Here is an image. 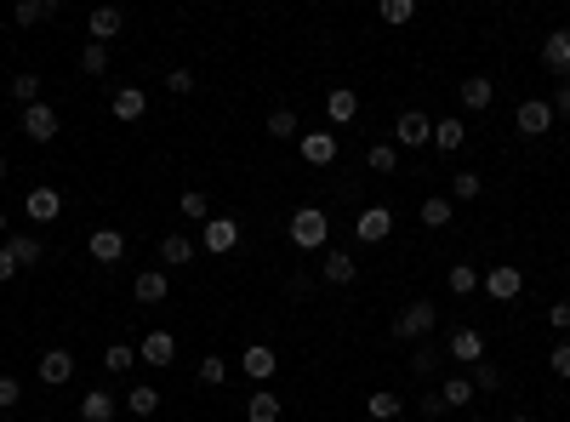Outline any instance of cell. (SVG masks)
I'll list each match as a JSON object with an SVG mask.
<instances>
[{"label":"cell","mask_w":570,"mask_h":422,"mask_svg":"<svg viewBox=\"0 0 570 422\" xmlns=\"http://www.w3.org/2000/svg\"><path fill=\"white\" fill-rule=\"evenodd\" d=\"M285 228H291V246H297V251H320V246H331V217H325L320 206H297Z\"/></svg>","instance_id":"cell-1"},{"label":"cell","mask_w":570,"mask_h":422,"mask_svg":"<svg viewBox=\"0 0 570 422\" xmlns=\"http://www.w3.org/2000/svg\"><path fill=\"white\" fill-rule=\"evenodd\" d=\"M434 326H439V308L428 297H416V303H405L394 314V337H399V343H416V337H428Z\"/></svg>","instance_id":"cell-2"},{"label":"cell","mask_w":570,"mask_h":422,"mask_svg":"<svg viewBox=\"0 0 570 422\" xmlns=\"http://www.w3.org/2000/svg\"><path fill=\"white\" fill-rule=\"evenodd\" d=\"M388 235H394V211L388 206H365L360 217H354V240L360 246H383Z\"/></svg>","instance_id":"cell-3"},{"label":"cell","mask_w":570,"mask_h":422,"mask_svg":"<svg viewBox=\"0 0 570 422\" xmlns=\"http://www.w3.org/2000/svg\"><path fill=\"white\" fill-rule=\"evenodd\" d=\"M479 291H491L496 303H514L519 291H525V274H519L514 263H496V268H485V274H479Z\"/></svg>","instance_id":"cell-4"},{"label":"cell","mask_w":570,"mask_h":422,"mask_svg":"<svg viewBox=\"0 0 570 422\" xmlns=\"http://www.w3.org/2000/svg\"><path fill=\"white\" fill-rule=\"evenodd\" d=\"M422 143H434V120L422 109H405L394 120V149H422Z\"/></svg>","instance_id":"cell-5"},{"label":"cell","mask_w":570,"mask_h":422,"mask_svg":"<svg viewBox=\"0 0 570 422\" xmlns=\"http://www.w3.org/2000/svg\"><path fill=\"white\" fill-rule=\"evenodd\" d=\"M445 354H451L456 366H479V360H485V331H479V326H456L451 343H445Z\"/></svg>","instance_id":"cell-6"},{"label":"cell","mask_w":570,"mask_h":422,"mask_svg":"<svg viewBox=\"0 0 570 422\" xmlns=\"http://www.w3.org/2000/svg\"><path fill=\"white\" fill-rule=\"evenodd\" d=\"M24 211H29V223H57V211H63V188H57V183H35V188H29V200H24Z\"/></svg>","instance_id":"cell-7"},{"label":"cell","mask_w":570,"mask_h":422,"mask_svg":"<svg viewBox=\"0 0 570 422\" xmlns=\"http://www.w3.org/2000/svg\"><path fill=\"white\" fill-rule=\"evenodd\" d=\"M297 149H303L308 166H331L336 155H343V137H331V126H325V132H303V137H297Z\"/></svg>","instance_id":"cell-8"},{"label":"cell","mask_w":570,"mask_h":422,"mask_svg":"<svg viewBox=\"0 0 570 422\" xmlns=\"http://www.w3.org/2000/svg\"><path fill=\"white\" fill-rule=\"evenodd\" d=\"M86 251H92V263L109 268V263L125 257V235H120V228H92V235H86Z\"/></svg>","instance_id":"cell-9"},{"label":"cell","mask_w":570,"mask_h":422,"mask_svg":"<svg viewBox=\"0 0 570 422\" xmlns=\"http://www.w3.org/2000/svg\"><path fill=\"white\" fill-rule=\"evenodd\" d=\"M35 371H40V383H46V388H63V383L75 377V354H69V348H46Z\"/></svg>","instance_id":"cell-10"},{"label":"cell","mask_w":570,"mask_h":422,"mask_svg":"<svg viewBox=\"0 0 570 422\" xmlns=\"http://www.w3.org/2000/svg\"><path fill=\"white\" fill-rule=\"evenodd\" d=\"M514 126H519L525 137H542V132H554V109H547L542 97H525L519 115H514Z\"/></svg>","instance_id":"cell-11"},{"label":"cell","mask_w":570,"mask_h":422,"mask_svg":"<svg viewBox=\"0 0 570 422\" xmlns=\"http://www.w3.org/2000/svg\"><path fill=\"white\" fill-rule=\"evenodd\" d=\"M200 246L217 251V257H223V251H235V246H240V223H235V217H211V223L200 228Z\"/></svg>","instance_id":"cell-12"},{"label":"cell","mask_w":570,"mask_h":422,"mask_svg":"<svg viewBox=\"0 0 570 422\" xmlns=\"http://www.w3.org/2000/svg\"><path fill=\"white\" fill-rule=\"evenodd\" d=\"M137 360H143V366H172V360H177V337H172V331H149V337L137 343Z\"/></svg>","instance_id":"cell-13"},{"label":"cell","mask_w":570,"mask_h":422,"mask_svg":"<svg viewBox=\"0 0 570 422\" xmlns=\"http://www.w3.org/2000/svg\"><path fill=\"white\" fill-rule=\"evenodd\" d=\"M24 137H35V143L57 137V109H52V103H29V109H24Z\"/></svg>","instance_id":"cell-14"},{"label":"cell","mask_w":570,"mask_h":422,"mask_svg":"<svg viewBox=\"0 0 570 422\" xmlns=\"http://www.w3.org/2000/svg\"><path fill=\"white\" fill-rule=\"evenodd\" d=\"M542 63H547V75L570 80V29H554V35L542 40Z\"/></svg>","instance_id":"cell-15"},{"label":"cell","mask_w":570,"mask_h":422,"mask_svg":"<svg viewBox=\"0 0 570 422\" xmlns=\"http://www.w3.org/2000/svg\"><path fill=\"white\" fill-rule=\"evenodd\" d=\"M120 24H125V12H120V6H92V17H86V29H92L97 46H109V40L120 35Z\"/></svg>","instance_id":"cell-16"},{"label":"cell","mask_w":570,"mask_h":422,"mask_svg":"<svg viewBox=\"0 0 570 422\" xmlns=\"http://www.w3.org/2000/svg\"><path fill=\"white\" fill-rule=\"evenodd\" d=\"M325 115H331V126H354L360 120V97L348 86H336V92H325Z\"/></svg>","instance_id":"cell-17"},{"label":"cell","mask_w":570,"mask_h":422,"mask_svg":"<svg viewBox=\"0 0 570 422\" xmlns=\"http://www.w3.org/2000/svg\"><path fill=\"white\" fill-rule=\"evenodd\" d=\"M240 371L251 377V383H268V377L280 371V360H274V348L257 343V348H245V354H240Z\"/></svg>","instance_id":"cell-18"},{"label":"cell","mask_w":570,"mask_h":422,"mask_svg":"<svg viewBox=\"0 0 570 422\" xmlns=\"http://www.w3.org/2000/svg\"><path fill=\"white\" fill-rule=\"evenodd\" d=\"M80 422H115V394L109 388L80 394Z\"/></svg>","instance_id":"cell-19"},{"label":"cell","mask_w":570,"mask_h":422,"mask_svg":"<svg viewBox=\"0 0 570 422\" xmlns=\"http://www.w3.org/2000/svg\"><path fill=\"white\" fill-rule=\"evenodd\" d=\"M46 17H57V0H17V6H12L17 29H35V24H46Z\"/></svg>","instance_id":"cell-20"},{"label":"cell","mask_w":570,"mask_h":422,"mask_svg":"<svg viewBox=\"0 0 570 422\" xmlns=\"http://www.w3.org/2000/svg\"><path fill=\"white\" fill-rule=\"evenodd\" d=\"M109 109H115V120H143V109H149V92H143V86H120Z\"/></svg>","instance_id":"cell-21"},{"label":"cell","mask_w":570,"mask_h":422,"mask_svg":"<svg viewBox=\"0 0 570 422\" xmlns=\"http://www.w3.org/2000/svg\"><path fill=\"white\" fill-rule=\"evenodd\" d=\"M132 297H137V303H165V297H172V280H165V274H149V268H143L137 280H132Z\"/></svg>","instance_id":"cell-22"},{"label":"cell","mask_w":570,"mask_h":422,"mask_svg":"<svg viewBox=\"0 0 570 422\" xmlns=\"http://www.w3.org/2000/svg\"><path fill=\"white\" fill-rule=\"evenodd\" d=\"M365 417H371V422H399V417H405V406H399L394 388H376V394L365 399Z\"/></svg>","instance_id":"cell-23"},{"label":"cell","mask_w":570,"mask_h":422,"mask_svg":"<svg viewBox=\"0 0 570 422\" xmlns=\"http://www.w3.org/2000/svg\"><path fill=\"white\" fill-rule=\"evenodd\" d=\"M280 411L285 406H280V394H274V388H257V394L245 399V417L251 422H280Z\"/></svg>","instance_id":"cell-24"},{"label":"cell","mask_w":570,"mask_h":422,"mask_svg":"<svg viewBox=\"0 0 570 422\" xmlns=\"http://www.w3.org/2000/svg\"><path fill=\"white\" fill-rule=\"evenodd\" d=\"M462 143H468V126L462 120H434V149L439 155H456Z\"/></svg>","instance_id":"cell-25"},{"label":"cell","mask_w":570,"mask_h":422,"mask_svg":"<svg viewBox=\"0 0 570 422\" xmlns=\"http://www.w3.org/2000/svg\"><path fill=\"white\" fill-rule=\"evenodd\" d=\"M462 103H468V109L479 115V109H491V97H496V86H491V80H485V75H468V80H462V92H456Z\"/></svg>","instance_id":"cell-26"},{"label":"cell","mask_w":570,"mask_h":422,"mask_svg":"<svg viewBox=\"0 0 570 422\" xmlns=\"http://www.w3.org/2000/svg\"><path fill=\"white\" fill-rule=\"evenodd\" d=\"M160 263H165V268L195 263V240H188V235H165V240H160Z\"/></svg>","instance_id":"cell-27"},{"label":"cell","mask_w":570,"mask_h":422,"mask_svg":"<svg viewBox=\"0 0 570 422\" xmlns=\"http://www.w3.org/2000/svg\"><path fill=\"white\" fill-rule=\"evenodd\" d=\"M320 274H325V286H348V280H354L360 268H354V257H348V251H336V246H331V251H325V268H320Z\"/></svg>","instance_id":"cell-28"},{"label":"cell","mask_w":570,"mask_h":422,"mask_svg":"<svg viewBox=\"0 0 570 422\" xmlns=\"http://www.w3.org/2000/svg\"><path fill=\"white\" fill-rule=\"evenodd\" d=\"M125 411H132V417H137V422H149V417H155V411H160V394H155V388H149V383H137V388H132V394H125Z\"/></svg>","instance_id":"cell-29"},{"label":"cell","mask_w":570,"mask_h":422,"mask_svg":"<svg viewBox=\"0 0 570 422\" xmlns=\"http://www.w3.org/2000/svg\"><path fill=\"white\" fill-rule=\"evenodd\" d=\"M365 166H371L376 177H394V172H399V149H394V143H371V149H365Z\"/></svg>","instance_id":"cell-30"},{"label":"cell","mask_w":570,"mask_h":422,"mask_svg":"<svg viewBox=\"0 0 570 422\" xmlns=\"http://www.w3.org/2000/svg\"><path fill=\"white\" fill-rule=\"evenodd\" d=\"M6 246H12V257H17V268H35L40 257H46V246H40V235H12Z\"/></svg>","instance_id":"cell-31"},{"label":"cell","mask_w":570,"mask_h":422,"mask_svg":"<svg viewBox=\"0 0 570 422\" xmlns=\"http://www.w3.org/2000/svg\"><path fill=\"white\" fill-rule=\"evenodd\" d=\"M177 206H183V217H188V223H200V228L211 223V200H205V188H183V200H177Z\"/></svg>","instance_id":"cell-32"},{"label":"cell","mask_w":570,"mask_h":422,"mask_svg":"<svg viewBox=\"0 0 570 422\" xmlns=\"http://www.w3.org/2000/svg\"><path fill=\"white\" fill-rule=\"evenodd\" d=\"M451 195H428V200H422V223H428V228H451Z\"/></svg>","instance_id":"cell-33"},{"label":"cell","mask_w":570,"mask_h":422,"mask_svg":"<svg viewBox=\"0 0 570 422\" xmlns=\"http://www.w3.org/2000/svg\"><path fill=\"white\" fill-rule=\"evenodd\" d=\"M445 286L456 291V297H474V291H479V268H474V263H456V268L445 274Z\"/></svg>","instance_id":"cell-34"},{"label":"cell","mask_w":570,"mask_h":422,"mask_svg":"<svg viewBox=\"0 0 570 422\" xmlns=\"http://www.w3.org/2000/svg\"><path fill=\"white\" fill-rule=\"evenodd\" d=\"M439 399H445V411H462L474 399V383L468 377H445V388H439Z\"/></svg>","instance_id":"cell-35"},{"label":"cell","mask_w":570,"mask_h":422,"mask_svg":"<svg viewBox=\"0 0 570 422\" xmlns=\"http://www.w3.org/2000/svg\"><path fill=\"white\" fill-rule=\"evenodd\" d=\"M376 17H383V24H411V17H416V0H383V6H376Z\"/></svg>","instance_id":"cell-36"},{"label":"cell","mask_w":570,"mask_h":422,"mask_svg":"<svg viewBox=\"0 0 570 422\" xmlns=\"http://www.w3.org/2000/svg\"><path fill=\"white\" fill-rule=\"evenodd\" d=\"M479 188H485V183H479L474 172H456V177H451V206H456V200H462V206L479 200Z\"/></svg>","instance_id":"cell-37"},{"label":"cell","mask_w":570,"mask_h":422,"mask_svg":"<svg viewBox=\"0 0 570 422\" xmlns=\"http://www.w3.org/2000/svg\"><path fill=\"white\" fill-rule=\"evenodd\" d=\"M103 69H109V46H97V40L80 46V75H103Z\"/></svg>","instance_id":"cell-38"},{"label":"cell","mask_w":570,"mask_h":422,"mask_svg":"<svg viewBox=\"0 0 570 422\" xmlns=\"http://www.w3.org/2000/svg\"><path fill=\"white\" fill-rule=\"evenodd\" d=\"M268 137H303L297 132V109H274L268 115Z\"/></svg>","instance_id":"cell-39"},{"label":"cell","mask_w":570,"mask_h":422,"mask_svg":"<svg viewBox=\"0 0 570 422\" xmlns=\"http://www.w3.org/2000/svg\"><path fill=\"white\" fill-rule=\"evenodd\" d=\"M200 383H205V388H223V383H228V360L205 354V360H200Z\"/></svg>","instance_id":"cell-40"},{"label":"cell","mask_w":570,"mask_h":422,"mask_svg":"<svg viewBox=\"0 0 570 422\" xmlns=\"http://www.w3.org/2000/svg\"><path fill=\"white\" fill-rule=\"evenodd\" d=\"M132 366H137V348H125V343H115L103 354V371H132Z\"/></svg>","instance_id":"cell-41"},{"label":"cell","mask_w":570,"mask_h":422,"mask_svg":"<svg viewBox=\"0 0 570 422\" xmlns=\"http://www.w3.org/2000/svg\"><path fill=\"white\" fill-rule=\"evenodd\" d=\"M12 97L24 103V109H29V103H40V75H17L12 80Z\"/></svg>","instance_id":"cell-42"},{"label":"cell","mask_w":570,"mask_h":422,"mask_svg":"<svg viewBox=\"0 0 570 422\" xmlns=\"http://www.w3.org/2000/svg\"><path fill=\"white\" fill-rule=\"evenodd\" d=\"M496 388H502V371L479 360V371H474V394H496Z\"/></svg>","instance_id":"cell-43"},{"label":"cell","mask_w":570,"mask_h":422,"mask_svg":"<svg viewBox=\"0 0 570 422\" xmlns=\"http://www.w3.org/2000/svg\"><path fill=\"white\" fill-rule=\"evenodd\" d=\"M17 399H24V383H17V377L6 371V377H0V411H12Z\"/></svg>","instance_id":"cell-44"},{"label":"cell","mask_w":570,"mask_h":422,"mask_svg":"<svg viewBox=\"0 0 570 422\" xmlns=\"http://www.w3.org/2000/svg\"><path fill=\"white\" fill-rule=\"evenodd\" d=\"M547 366H554V377H559V383H570V343H554Z\"/></svg>","instance_id":"cell-45"},{"label":"cell","mask_w":570,"mask_h":422,"mask_svg":"<svg viewBox=\"0 0 570 422\" xmlns=\"http://www.w3.org/2000/svg\"><path fill=\"white\" fill-rule=\"evenodd\" d=\"M165 92L188 97V92H195V75H188V69H172V75H165Z\"/></svg>","instance_id":"cell-46"},{"label":"cell","mask_w":570,"mask_h":422,"mask_svg":"<svg viewBox=\"0 0 570 422\" xmlns=\"http://www.w3.org/2000/svg\"><path fill=\"white\" fill-rule=\"evenodd\" d=\"M434 366H439V354H434V348H428V343H422V348H416V354H411V371H416V377H428V371H434Z\"/></svg>","instance_id":"cell-47"},{"label":"cell","mask_w":570,"mask_h":422,"mask_svg":"<svg viewBox=\"0 0 570 422\" xmlns=\"http://www.w3.org/2000/svg\"><path fill=\"white\" fill-rule=\"evenodd\" d=\"M547 109H554V120H570V80H559V92H554Z\"/></svg>","instance_id":"cell-48"},{"label":"cell","mask_w":570,"mask_h":422,"mask_svg":"<svg viewBox=\"0 0 570 422\" xmlns=\"http://www.w3.org/2000/svg\"><path fill=\"white\" fill-rule=\"evenodd\" d=\"M547 326H554V331H570V303H554V308H547Z\"/></svg>","instance_id":"cell-49"},{"label":"cell","mask_w":570,"mask_h":422,"mask_svg":"<svg viewBox=\"0 0 570 422\" xmlns=\"http://www.w3.org/2000/svg\"><path fill=\"white\" fill-rule=\"evenodd\" d=\"M422 417H428V422L445 417V399H439V394H422Z\"/></svg>","instance_id":"cell-50"},{"label":"cell","mask_w":570,"mask_h":422,"mask_svg":"<svg viewBox=\"0 0 570 422\" xmlns=\"http://www.w3.org/2000/svg\"><path fill=\"white\" fill-rule=\"evenodd\" d=\"M17 274V257H12V246H0V280H12Z\"/></svg>","instance_id":"cell-51"},{"label":"cell","mask_w":570,"mask_h":422,"mask_svg":"<svg viewBox=\"0 0 570 422\" xmlns=\"http://www.w3.org/2000/svg\"><path fill=\"white\" fill-rule=\"evenodd\" d=\"M508 422H531V417H525V411H514V417H508Z\"/></svg>","instance_id":"cell-52"},{"label":"cell","mask_w":570,"mask_h":422,"mask_svg":"<svg viewBox=\"0 0 570 422\" xmlns=\"http://www.w3.org/2000/svg\"><path fill=\"white\" fill-rule=\"evenodd\" d=\"M0 183H6V155H0Z\"/></svg>","instance_id":"cell-53"},{"label":"cell","mask_w":570,"mask_h":422,"mask_svg":"<svg viewBox=\"0 0 570 422\" xmlns=\"http://www.w3.org/2000/svg\"><path fill=\"white\" fill-rule=\"evenodd\" d=\"M0 235H6V211H0Z\"/></svg>","instance_id":"cell-54"},{"label":"cell","mask_w":570,"mask_h":422,"mask_svg":"<svg viewBox=\"0 0 570 422\" xmlns=\"http://www.w3.org/2000/svg\"><path fill=\"white\" fill-rule=\"evenodd\" d=\"M35 422H52V417H35Z\"/></svg>","instance_id":"cell-55"}]
</instances>
